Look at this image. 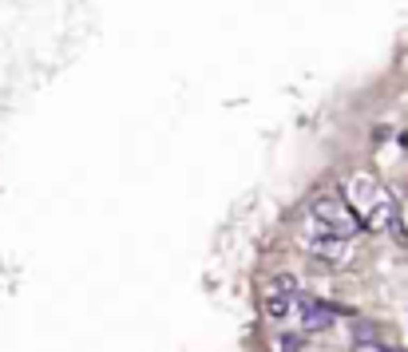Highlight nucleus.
Listing matches in <instances>:
<instances>
[{
    "instance_id": "nucleus-5",
    "label": "nucleus",
    "mask_w": 408,
    "mask_h": 352,
    "mask_svg": "<svg viewBox=\"0 0 408 352\" xmlns=\"http://www.w3.org/2000/svg\"><path fill=\"white\" fill-rule=\"evenodd\" d=\"M341 313L337 305H325V301H313V297H301V305H297V321H301V328L305 332H325V328L333 325V316Z\"/></svg>"
},
{
    "instance_id": "nucleus-1",
    "label": "nucleus",
    "mask_w": 408,
    "mask_h": 352,
    "mask_svg": "<svg viewBox=\"0 0 408 352\" xmlns=\"http://www.w3.org/2000/svg\"><path fill=\"white\" fill-rule=\"evenodd\" d=\"M345 198L349 206L357 210V218L365 230H396L400 222H396V202L388 190H381V186L372 183V178H365V174H357V178H349L345 183Z\"/></svg>"
},
{
    "instance_id": "nucleus-3",
    "label": "nucleus",
    "mask_w": 408,
    "mask_h": 352,
    "mask_svg": "<svg viewBox=\"0 0 408 352\" xmlns=\"http://www.w3.org/2000/svg\"><path fill=\"white\" fill-rule=\"evenodd\" d=\"M305 250H310L313 257H322V261H329V266H345L349 257H353V245H349L345 234H333L325 230V226H317V222L310 218V226H305Z\"/></svg>"
},
{
    "instance_id": "nucleus-2",
    "label": "nucleus",
    "mask_w": 408,
    "mask_h": 352,
    "mask_svg": "<svg viewBox=\"0 0 408 352\" xmlns=\"http://www.w3.org/2000/svg\"><path fill=\"white\" fill-rule=\"evenodd\" d=\"M310 218L317 222V226H325V230H333V234H345V238H353V234L361 230V218H357V210L349 206L345 198H337V194H317V198H313V206H310Z\"/></svg>"
},
{
    "instance_id": "nucleus-4",
    "label": "nucleus",
    "mask_w": 408,
    "mask_h": 352,
    "mask_svg": "<svg viewBox=\"0 0 408 352\" xmlns=\"http://www.w3.org/2000/svg\"><path fill=\"white\" fill-rule=\"evenodd\" d=\"M297 305H301V289H297L294 277H273L270 289H266V313L273 321H285L289 313H297Z\"/></svg>"
},
{
    "instance_id": "nucleus-6",
    "label": "nucleus",
    "mask_w": 408,
    "mask_h": 352,
    "mask_svg": "<svg viewBox=\"0 0 408 352\" xmlns=\"http://www.w3.org/2000/svg\"><path fill=\"white\" fill-rule=\"evenodd\" d=\"M305 349V332L301 328H294V332H282L278 337V352H301Z\"/></svg>"
},
{
    "instance_id": "nucleus-7",
    "label": "nucleus",
    "mask_w": 408,
    "mask_h": 352,
    "mask_svg": "<svg viewBox=\"0 0 408 352\" xmlns=\"http://www.w3.org/2000/svg\"><path fill=\"white\" fill-rule=\"evenodd\" d=\"M353 352H400V349H388L384 340H361V344H353Z\"/></svg>"
}]
</instances>
